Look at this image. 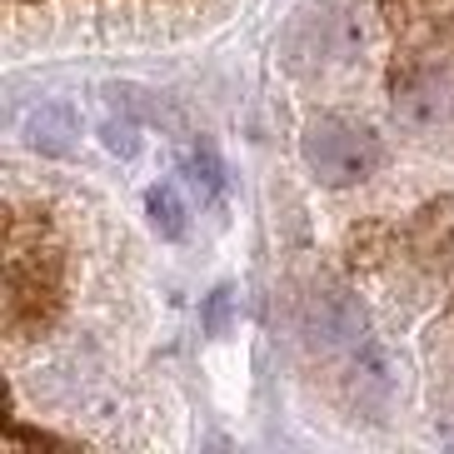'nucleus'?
I'll return each instance as SVG.
<instances>
[{"instance_id": "5", "label": "nucleus", "mask_w": 454, "mask_h": 454, "mask_svg": "<svg viewBox=\"0 0 454 454\" xmlns=\"http://www.w3.org/2000/svg\"><path fill=\"white\" fill-rule=\"evenodd\" d=\"M145 215H150V230L160 235V240H185L190 230V215H185V200H180V190L175 185H155L145 195Z\"/></svg>"}, {"instance_id": "2", "label": "nucleus", "mask_w": 454, "mask_h": 454, "mask_svg": "<svg viewBox=\"0 0 454 454\" xmlns=\"http://www.w3.org/2000/svg\"><path fill=\"white\" fill-rule=\"evenodd\" d=\"M305 334L320 349H360L364 345V305L349 290H320L305 309Z\"/></svg>"}, {"instance_id": "8", "label": "nucleus", "mask_w": 454, "mask_h": 454, "mask_svg": "<svg viewBox=\"0 0 454 454\" xmlns=\"http://www.w3.org/2000/svg\"><path fill=\"white\" fill-rule=\"evenodd\" d=\"M100 145H106L110 155H121V160H135V155H140V121H135V115H110V121L100 125Z\"/></svg>"}, {"instance_id": "7", "label": "nucleus", "mask_w": 454, "mask_h": 454, "mask_svg": "<svg viewBox=\"0 0 454 454\" xmlns=\"http://www.w3.org/2000/svg\"><path fill=\"white\" fill-rule=\"evenodd\" d=\"M355 380H360L364 389H374V395H389V389H395V364H389V355L380 345L364 340V345L355 349Z\"/></svg>"}, {"instance_id": "1", "label": "nucleus", "mask_w": 454, "mask_h": 454, "mask_svg": "<svg viewBox=\"0 0 454 454\" xmlns=\"http://www.w3.org/2000/svg\"><path fill=\"white\" fill-rule=\"evenodd\" d=\"M300 155H305L309 175L325 190L360 185L364 175H374V165H380L374 135L360 130V125H349V121H315L305 130V140H300Z\"/></svg>"}, {"instance_id": "9", "label": "nucleus", "mask_w": 454, "mask_h": 454, "mask_svg": "<svg viewBox=\"0 0 454 454\" xmlns=\"http://www.w3.org/2000/svg\"><path fill=\"white\" fill-rule=\"evenodd\" d=\"M230 309H235V290H230V285H220V290L210 294V305H205V330L225 334L230 330Z\"/></svg>"}, {"instance_id": "6", "label": "nucleus", "mask_w": 454, "mask_h": 454, "mask_svg": "<svg viewBox=\"0 0 454 454\" xmlns=\"http://www.w3.org/2000/svg\"><path fill=\"white\" fill-rule=\"evenodd\" d=\"M185 180L195 190H200V200H215V195H225V165H220V155H215V145H195L185 155Z\"/></svg>"}, {"instance_id": "4", "label": "nucleus", "mask_w": 454, "mask_h": 454, "mask_svg": "<svg viewBox=\"0 0 454 454\" xmlns=\"http://www.w3.org/2000/svg\"><path fill=\"white\" fill-rule=\"evenodd\" d=\"M20 135H26V145L41 150V155H70L75 140H81V115H75L66 100H45V106H35L26 115Z\"/></svg>"}, {"instance_id": "3", "label": "nucleus", "mask_w": 454, "mask_h": 454, "mask_svg": "<svg viewBox=\"0 0 454 454\" xmlns=\"http://www.w3.org/2000/svg\"><path fill=\"white\" fill-rule=\"evenodd\" d=\"M450 115H454V90H450L444 75L419 70V75H410V81L395 85V121H400L404 130L434 135Z\"/></svg>"}]
</instances>
